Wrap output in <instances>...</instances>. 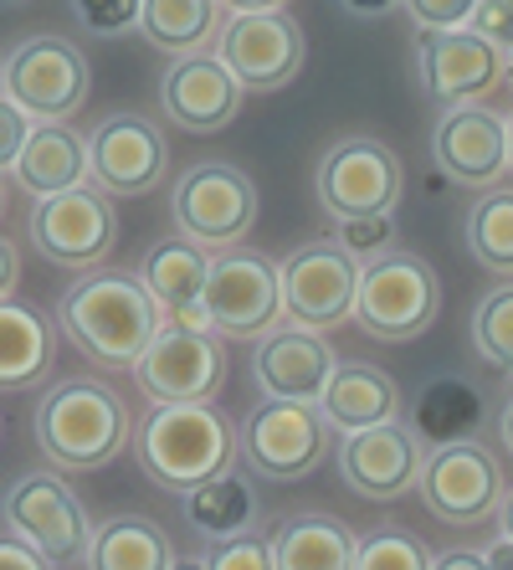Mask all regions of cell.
I'll use <instances>...</instances> for the list:
<instances>
[{"label":"cell","instance_id":"obj_1","mask_svg":"<svg viewBox=\"0 0 513 570\" xmlns=\"http://www.w3.org/2000/svg\"><path fill=\"white\" fill-rule=\"evenodd\" d=\"M57 324L98 371H139V360L165 334V308L149 293L145 273L92 267L62 293Z\"/></svg>","mask_w":513,"mask_h":570},{"label":"cell","instance_id":"obj_2","mask_svg":"<svg viewBox=\"0 0 513 570\" xmlns=\"http://www.w3.org/2000/svg\"><path fill=\"white\" fill-rule=\"evenodd\" d=\"M37 452L57 473H98L134 442V416L124 396L98 375H62L47 385L31 412Z\"/></svg>","mask_w":513,"mask_h":570},{"label":"cell","instance_id":"obj_3","mask_svg":"<svg viewBox=\"0 0 513 570\" xmlns=\"http://www.w3.org/2000/svg\"><path fill=\"white\" fill-rule=\"evenodd\" d=\"M134 458L145 468V478L165 493H196L200 483L231 473L241 458V426H231V416L216 401L200 406H165L155 401L139 416L134 432Z\"/></svg>","mask_w":513,"mask_h":570},{"label":"cell","instance_id":"obj_4","mask_svg":"<svg viewBox=\"0 0 513 570\" xmlns=\"http://www.w3.org/2000/svg\"><path fill=\"white\" fill-rule=\"evenodd\" d=\"M436 314H442V283H436V267L426 257L395 247V253L365 263L355 324L369 340H381V345L422 340L436 324Z\"/></svg>","mask_w":513,"mask_h":570},{"label":"cell","instance_id":"obj_5","mask_svg":"<svg viewBox=\"0 0 513 570\" xmlns=\"http://www.w3.org/2000/svg\"><path fill=\"white\" fill-rule=\"evenodd\" d=\"M329 416L318 401H267L241 422V463L267 483H298L334 452Z\"/></svg>","mask_w":513,"mask_h":570},{"label":"cell","instance_id":"obj_6","mask_svg":"<svg viewBox=\"0 0 513 570\" xmlns=\"http://www.w3.org/2000/svg\"><path fill=\"white\" fill-rule=\"evenodd\" d=\"M27 237L47 263L67 273H92L119 247V206L92 180L62 196H41L27 216Z\"/></svg>","mask_w":513,"mask_h":570},{"label":"cell","instance_id":"obj_7","mask_svg":"<svg viewBox=\"0 0 513 570\" xmlns=\"http://www.w3.org/2000/svg\"><path fill=\"white\" fill-rule=\"evenodd\" d=\"M401 190H406L401 155L369 134H349V139L329 145L314 165V196L334 216V226L359 222V216H391Z\"/></svg>","mask_w":513,"mask_h":570},{"label":"cell","instance_id":"obj_8","mask_svg":"<svg viewBox=\"0 0 513 570\" xmlns=\"http://www.w3.org/2000/svg\"><path fill=\"white\" fill-rule=\"evenodd\" d=\"M170 216L180 226V237L200 242L206 253H231L257 226V186L247 170L226 165V159H200L180 175V186L170 196Z\"/></svg>","mask_w":513,"mask_h":570},{"label":"cell","instance_id":"obj_9","mask_svg":"<svg viewBox=\"0 0 513 570\" xmlns=\"http://www.w3.org/2000/svg\"><path fill=\"white\" fill-rule=\"evenodd\" d=\"M277 267H283L288 324L324 334V330H344L355 318L365 263L349 247H339L334 237H318V242H303L298 253H288Z\"/></svg>","mask_w":513,"mask_h":570},{"label":"cell","instance_id":"obj_10","mask_svg":"<svg viewBox=\"0 0 513 570\" xmlns=\"http://www.w3.org/2000/svg\"><path fill=\"white\" fill-rule=\"evenodd\" d=\"M206 318L221 340H263L273 334L288 304H283V267L263 253L231 247L216 253L211 283H206Z\"/></svg>","mask_w":513,"mask_h":570},{"label":"cell","instance_id":"obj_11","mask_svg":"<svg viewBox=\"0 0 513 570\" xmlns=\"http://www.w3.org/2000/svg\"><path fill=\"white\" fill-rule=\"evenodd\" d=\"M88 57L62 37H27L6 52V98L37 124H67L88 104Z\"/></svg>","mask_w":513,"mask_h":570},{"label":"cell","instance_id":"obj_12","mask_svg":"<svg viewBox=\"0 0 513 570\" xmlns=\"http://www.w3.org/2000/svg\"><path fill=\"white\" fill-rule=\"evenodd\" d=\"M422 504L432 519L452 524V530H477L503 509V468L499 458L483 448L477 438L452 442V448H436L426 458L422 473Z\"/></svg>","mask_w":513,"mask_h":570},{"label":"cell","instance_id":"obj_13","mask_svg":"<svg viewBox=\"0 0 513 570\" xmlns=\"http://www.w3.org/2000/svg\"><path fill=\"white\" fill-rule=\"evenodd\" d=\"M334 458H339V478L349 493H359L369 504H395V499L422 489V473L432 452L416 438V426L395 416V422L349 432Z\"/></svg>","mask_w":513,"mask_h":570},{"label":"cell","instance_id":"obj_14","mask_svg":"<svg viewBox=\"0 0 513 570\" xmlns=\"http://www.w3.org/2000/svg\"><path fill=\"white\" fill-rule=\"evenodd\" d=\"M6 530L31 540L47 560L67 566V560L88 556L98 524H92L82 499L57 473H21L6 489Z\"/></svg>","mask_w":513,"mask_h":570},{"label":"cell","instance_id":"obj_15","mask_svg":"<svg viewBox=\"0 0 513 570\" xmlns=\"http://www.w3.org/2000/svg\"><path fill=\"white\" fill-rule=\"evenodd\" d=\"M139 391L165 406H200L216 401L226 385V345L216 330H180L165 324L145 360H139Z\"/></svg>","mask_w":513,"mask_h":570},{"label":"cell","instance_id":"obj_16","mask_svg":"<svg viewBox=\"0 0 513 570\" xmlns=\"http://www.w3.org/2000/svg\"><path fill=\"white\" fill-rule=\"evenodd\" d=\"M88 155H92V186H103L114 200L149 196L170 170L165 129L155 119H145V114H134V108L108 114L88 134Z\"/></svg>","mask_w":513,"mask_h":570},{"label":"cell","instance_id":"obj_17","mask_svg":"<svg viewBox=\"0 0 513 570\" xmlns=\"http://www.w3.org/2000/svg\"><path fill=\"white\" fill-rule=\"evenodd\" d=\"M416 72H422V88L432 104L467 108V104H483L509 78V52H499L473 27L422 31V41H416Z\"/></svg>","mask_w":513,"mask_h":570},{"label":"cell","instance_id":"obj_18","mask_svg":"<svg viewBox=\"0 0 513 570\" xmlns=\"http://www.w3.org/2000/svg\"><path fill=\"white\" fill-rule=\"evenodd\" d=\"M221 62L241 78L251 94H277L308 62V37L303 21L288 11H247L231 16L221 31Z\"/></svg>","mask_w":513,"mask_h":570},{"label":"cell","instance_id":"obj_19","mask_svg":"<svg viewBox=\"0 0 513 570\" xmlns=\"http://www.w3.org/2000/svg\"><path fill=\"white\" fill-rule=\"evenodd\" d=\"M432 159L442 165L447 180L467 190H493L503 186V175H513V134L509 114L487 104L447 108L432 134Z\"/></svg>","mask_w":513,"mask_h":570},{"label":"cell","instance_id":"obj_20","mask_svg":"<svg viewBox=\"0 0 513 570\" xmlns=\"http://www.w3.org/2000/svg\"><path fill=\"white\" fill-rule=\"evenodd\" d=\"M241 78L221 62V52L175 57L159 78V114L180 134H221L241 114Z\"/></svg>","mask_w":513,"mask_h":570},{"label":"cell","instance_id":"obj_21","mask_svg":"<svg viewBox=\"0 0 513 570\" xmlns=\"http://www.w3.org/2000/svg\"><path fill=\"white\" fill-rule=\"evenodd\" d=\"M339 360H334L329 340L303 324H277L273 334L257 340L251 350V381L267 401H324Z\"/></svg>","mask_w":513,"mask_h":570},{"label":"cell","instance_id":"obj_22","mask_svg":"<svg viewBox=\"0 0 513 570\" xmlns=\"http://www.w3.org/2000/svg\"><path fill=\"white\" fill-rule=\"evenodd\" d=\"M211 263L216 257L190 237H165L155 242L139 263L149 293L165 308V324H180V330H211L206 318V283H211Z\"/></svg>","mask_w":513,"mask_h":570},{"label":"cell","instance_id":"obj_23","mask_svg":"<svg viewBox=\"0 0 513 570\" xmlns=\"http://www.w3.org/2000/svg\"><path fill=\"white\" fill-rule=\"evenodd\" d=\"M318 406H324L334 432L349 438V432H365V426L395 422V412H401V385H395L391 371L369 365V360H344Z\"/></svg>","mask_w":513,"mask_h":570},{"label":"cell","instance_id":"obj_24","mask_svg":"<svg viewBox=\"0 0 513 570\" xmlns=\"http://www.w3.org/2000/svg\"><path fill=\"white\" fill-rule=\"evenodd\" d=\"M16 186L31 190V196H62V190H78L92 180V155L88 139H82L72 124H37L27 155L16 159Z\"/></svg>","mask_w":513,"mask_h":570},{"label":"cell","instance_id":"obj_25","mask_svg":"<svg viewBox=\"0 0 513 570\" xmlns=\"http://www.w3.org/2000/svg\"><path fill=\"white\" fill-rule=\"evenodd\" d=\"M277 570H355L359 566V534L334 514H288L273 530Z\"/></svg>","mask_w":513,"mask_h":570},{"label":"cell","instance_id":"obj_26","mask_svg":"<svg viewBox=\"0 0 513 570\" xmlns=\"http://www.w3.org/2000/svg\"><path fill=\"white\" fill-rule=\"evenodd\" d=\"M88 570H170L175 544L165 524L149 514H108L82 556Z\"/></svg>","mask_w":513,"mask_h":570},{"label":"cell","instance_id":"obj_27","mask_svg":"<svg viewBox=\"0 0 513 570\" xmlns=\"http://www.w3.org/2000/svg\"><path fill=\"white\" fill-rule=\"evenodd\" d=\"M52 324L47 314L21 298H6L0 304V385L6 391H31V385L47 381L52 371Z\"/></svg>","mask_w":513,"mask_h":570},{"label":"cell","instance_id":"obj_28","mask_svg":"<svg viewBox=\"0 0 513 570\" xmlns=\"http://www.w3.org/2000/svg\"><path fill=\"white\" fill-rule=\"evenodd\" d=\"M411 426H416V438L432 452L477 438V426H483V396H477V385L462 381V375H436V381H426L422 396H416Z\"/></svg>","mask_w":513,"mask_h":570},{"label":"cell","instance_id":"obj_29","mask_svg":"<svg viewBox=\"0 0 513 570\" xmlns=\"http://www.w3.org/2000/svg\"><path fill=\"white\" fill-rule=\"evenodd\" d=\"M221 0H145L139 37L170 57H200L211 41H221Z\"/></svg>","mask_w":513,"mask_h":570},{"label":"cell","instance_id":"obj_30","mask_svg":"<svg viewBox=\"0 0 513 570\" xmlns=\"http://www.w3.org/2000/svg\"><path fill=\"white\" fill-rule=\"evenodd\" d=\"M185 524L196 534H211V540H231V534H247L257 524V493H251V478H241L237 468L211 483H200L196 493H185Z\"/></svg>","mask_w":513,"mask_h":570},{"label":"cell","instance_id":"obj_31","mask_svg":"<svg viewBox=\"0 0 513 570\" xmlns=\"http://www.w3.org/2000/svg\"><path fill=\"white\" fill-rule=\"evenodd\" d=\"M467 253L493 278H513V186H493L467 206Z\"/></svg>","mask_w":513,"mask_h":570},{"label":"cell","instance_id":"obj_32","mask_svg":"<svg viewBox=\"0 0 513 570\" xmlns=\"http://www.w3.org/2000/svg\"><path fill=\"white\" fill-rule=\"evenodd\" d=\"M473 350L477 360H487L493 371H509L513 375V283L503 288H487L473 308Z\"/></svg>","mask_w":513,"mask_h":570},{"label":"cell","instance_id":"obj_33","mask_svg":"<svg viewBox=\"0 0 513 570\" xmlns=\"http://www.w3.org/2000/svg\"><path fill=\"white\" fill-rule=\"evenodd\" d=\"M436 556L416 534L406 530H375L359 540V566L355 570H432Z\"/></svg>","mask_w":513,"mask_h":570},{"label":"cell","instance_id":"obj_34","mask_svg":"<svg viewBox=\"0 0 513 570\" xmlns=\"http://www.w3.org/2000/svg\"><path fill=\"white\" fill-rule=\"evenodd\" d=\"M72 16L92 37H124V31H139L145 0H72Z\"/></svg>","mask_w":513,"mask_h":570},{"label":"cell","instance_id":"obj_35","mask_svg":"<svg viewBox=\"0 0 513 570\" xmlns=\"http://www.w3.org/2000/svg\"><path fill=\"white\" fill-rule=\"evenodd\" d=\"M334 242H339V247H349L359 263L395 253V212L391 216H359V222H339V226H334Z\"/></svg>","mask_w":513,"mask_h":570},{"label":"cell","instance_id":"obj_36","mask_svg":"<svg viewBox=\"0 0 513 570\" xmlns=\"http://www.w3.org/2000/svg\"><path fill=\"white\" fill-rule=\"evenodd\" d=\"M211 570H277L273 534L247 530V534H231V540H216Z\"/></svg>","mask_w":513,"mask_h":570},{"label":"cell","instance_id":"obj_37","mask_svg":"<svg viewBox=\"0 0 513 570\" xmlns=\"http://www.w3.org/2000/svg\"><path fill=\"white\" fill-rule=\"evenodd\" d=\"M477 11V0H406V16L416 31H457L467 27Z\"/></svg>","mask_w":513,"mask_h":570},{"label":"cell","instance_id":"obj_38","mask_svg":"<svg viewBox=\"0 0 513 570\" xmlns=\"http://www.w3.org/2000/svg\"><path fill=\"white\" fill-rule=\"evenodd\" d=\"M31 134H37V119H31L21 104H0V159H6V170H16V159L27 155Z\"/></svg>","mask_w":513,"mask_h":570},{"label":"cell","instance_id":"obj_39","mask_svg":"<svg viewBox=\"0 0 513 570\" xmlns=\"http://www.w3.org/2000/svg\"><path fill=\"white\" fill-rule=\"evenodd\" d=\"M467 27L477 31V37H487L499 52L513 57V0H477V11Z\"/></svg>","mask_w":513,"mask_h":570},{"label":"cell","instance_id":"obj_40","mask_svg":"<svg viewBox=\"0 0 513 570\" xmlns=\"http://www.w3.org/2000/svg\"><path fill=\"white\" fill-rule=\"evenodd\" d=\"M57 560H47L31 540H21V534H6L0 540V570H52Z\"/></svg>","mask_w":513,"mask_h":570},{"label":"cell","instance_id":"obj_41","mask_svg":"<svg viewBox=\"0 0 513 570\" xmlns=\"http://www.w3.org/2000/svg\"><path fill=\"white\" fill-rule=\"evenodd\" d=\"M432 570H487L483 550H442Z\"/></svg>","mask_w":513,"mask_h":570},{"label":"cell","instance_id":"obj_42","mask_svg":"<svg viewBox=\"0 0 513 570\" xmlns=\"http://www.w3.org/2000/svg\"><path fill=\"white\" fill-rule=\"evenodd\" d=\"M349 16H359V21H381V16H391L395 6H406V0H339Z\"/></svg>","mask_w":513,"mask_h":570},{"label":"cell","instance_id":"obj_43","mask_svg":"<svg viewBox=\"0 0 513 570\" xmlns=\"http://www.w3.org/2000/svg\"><path fill=\"white\" fill-rule=\"evenodd\" d=\"M0 273H6V278H0L6 288H0V293H6V298H16V278H21V257H16V242H11V237L0 242Z\"/></svg>","mask_w":513,"mask_h":570},{"label":"cell","instance_id":"obj_44","mask_svg":"<svg viewBox=\"0 0 513 570\" xmlns=\"http://www.w3.org/2000/svg\"><path fill=\"white\" fill-rule=\"evenodd\" d=\"M483 560H487V570H513V540L509 534H499V540L487 544Z\"/></svg>","mask_w":513,"mask_h":570},{"label":"cell","instance_id":"obj_45","mask_svg":"<svg viewBox=\"0 0 513 570\" xmlns=\"http://www.w3.org/2000/svg\"><path fill=\"white\" fill-rule=\"evenodd\" d=\"M231 16H247V11H283V0H221Z\"/></svg>","mask_w":513,"mask_h":570},{"label":"cell","instance_id":"obj_46","mask_svg":"<svg viewBox=\"0 0 513 570\" xmlns=\"http://www.w3.org/2000/svg\"><path fill=\"white\" fill-rule=\"evenodd\" d=\"M499 438H503V448H509V458H513V396H509V406H503V416H499Z\"/></svg>","mask_w":513,"mask_h":570},{"label":"cell","instance_id":"obj_47","mask_svg":"<svg viewBox=\"0 0 513 570\" xmlns=\"http://www.w3.org/2000/svg\"><path fill=\"white\" fill-rule=\"evenodd\" d=\"M170 570H211V556H175Z\"/></svg>","mask_w":513,"mask_h":570},{"label":"cell","instance_id":"obj_48","mask_svg":"<svg viewBox=\"0 0 513 570\" xmlns=\"http://www.w3.org/2000/svg\"><path fill=\"white\" fill-rule=\"evenodd\" d=\"M499 524H503V534L513 540V489L503 493V509H499Z\"/></svg>","mask_w":513,"mask_h":570},{"label":"cell","instance_id":"obj_49","mask_svg":"<svg viewBox=\"0 0 513 570\" xmlns=\"http://www.w3.org/2000/svg\"><path fill=\"white\" fill-rule=\"evenodd\" d=\"M509 88H513V57H509Z\"/></svg>","mask_w":513,"mask_h":570},{"label":"cell","instance_id":"obj_50","mask_svg":"<svg viewBox=\"0 0 513 570\" xmlns=\"http://www.w3.org/2000/svg\"><path fill=\"white\" fill-rule=\"evenodd\" d=\"M6 6H27V0H6Z\"/></svg>","mask_w":513,"mask_h":570},{"label":"cell","instance_id":"obj_51","mask_svg":"<svg viewBox=\"0 0 513 570\" xmlns=\"http://www.w3.org/2000/svg\"><path fill=\"white\" fill-rule=\"evenodd\" d=\"M509 134H513V114H509Z\"/></svg>","mask_w":513,"mask_h":570}]
</instances>
